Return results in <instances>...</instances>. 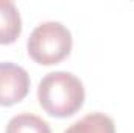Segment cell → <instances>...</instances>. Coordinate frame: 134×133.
Wrapping results in <instances>:
<instances>
[{
	"label": "cell",
	"instance_id": "1",
	"mask_svg": "<svg viewBox=\"0 0 134 133\" xmlns=\"http://www.w3.org/2000/svg\"><path fill=\"white\" fill-rule=\"evenodd\" d=\"M81 80L66 70L47 74L37 86V100L44 111L53 117H70L84 103Z\"/></svg>",
	"mask_w": 134,
	"mask_h": 133
},
{
	"label": "cell",
	"instance_id": "2",
	"mask_svg": "<svg viewBox=\"0 0 134 133\" xmlns=\"http://www.w3.org/2000/svg\"><path fill=\"white\" fill-rule=\"evenodd\" d=\"M27 50L31 60L41 66L58 64L70 55L72 33L61 22H44L31 32Z\"/></svg>",
	"mask_w": 134,
	"mask_h": 133
},
{
	"label": "cell",
	"instance_id": "3",
	"mask_svg": "<svg viewBox=\"0 0 134 133\" xmlns=\"http://www.w3.org/2000/svg\"><path fill=\"white\" fill-rule=\"evenodd\" d=\"M30 75L19 64L0 63V105L11 106L25 99L30 93Z\"/></svg>",
	"mask_w": 134,
	"mask_h": 133
},
{
	"label": "cell",
	"instance_id": "4",
	"mask_svg": "<svg viewBox=\"0 0 134 133\" xmlns=\"http://www.w3.org/2000/svg\"><path fill=\"white\" fill-rule=\"evenodd\" d=\"M22 33V19L11 0H0V44H13Z\"/></svg>",
	"mask_w": 134,
	"mask_h": 133
},
{
	"label": "cell",
	"instance_id": "5",
	"mask_svg": "<svg viewBox=\"0 0 134 133\" xmlns=\"http://www.w3.org/2000/svg\"><path fill=\"white\" fill-rule=\"evenodd\" d=\"M64 133H115V124L104 113H91L72 124Z\"/></svg>",
	"mask_w": 134,
	"mask_h": 133
},
{
	"label": "cell",
	"instance_id": "6",
	"mask_svg": "<svg viewBox=\"0 0 134 133\" xmlns=\"http://www.w3.org/2000/svg\"><path fill=\"white\" fill-rule=\"evenodd\" d=\"M5 133H52V129L42 117L22 113L8 121Z\"/></svg>",
	"mask_w": 134,
	"mask_h": 133
}]
</instances>
